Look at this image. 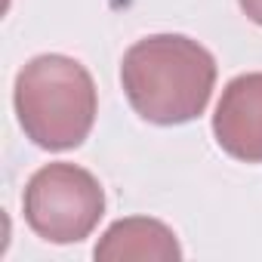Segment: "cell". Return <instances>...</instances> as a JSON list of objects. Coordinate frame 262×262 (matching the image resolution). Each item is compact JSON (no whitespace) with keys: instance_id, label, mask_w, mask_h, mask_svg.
<instances>
[{"instance_id":"cell-3","label":"cell","mask_w":262,"mask_h":262,"mask_svg":"<svg viewBox=\"0 0 262 262\" xmlns=\"http://www.w3.org/2000/svg\"><path fill=\"white\" fill-rule=\"evenodd\" d=\"M28 228L50 244H80L105 216V191L99 179L77 164L40 167L22 194Z\"/></svg>"},{"instance_id":"cell-4","label":"cell","mask_w":262,"mask_h":262,"mask_svg":"<svg viewBox=\"0 0 262 262\" xmlns=\"http://www.w3.org/2000/svg\"><path fill=\"white\" fill-rule=\"evenodd\" d=\"M219 148L244 164H262V71L225 83L213 114Z\"/></svg>"},{"instance_id":"cell-1","label":"cell","mask_w":262,"mask_h":262,"mask_svg":"<svg viewBox=\"0 0 262 262\" xmlns=\"http://www.w3.org/2000/svg\"><path fill=\"white\" fill-rule=\"evenodd\" d=\"M120 83L142 120L179 126L207 111L216 86V59L185 34H151L123 53Z\"/></svg>"},{"instance_id":"cell-2","label":"cell","mask_w":262,"mask_h":262,"mask_svg":"<svg viewBox=\"0 0 262 262\" xmlns=\"http://www.w3.org/2000/svg\"><path fill=\"white\" fill-rule=\"evenodd\" d=\"M16 117L25 136L47 151L77 148L96 123L99 96L93 74L71 56H34L16 74Z\"/></svg>"},{"instance_id":"cell-5","label":"cell","mask_w":262,"mask_h":262,"mask_svg":"<svg viewBox=\"0 0 262 262\" xmlns=\"http://www.w3.org/2000/svg\"><path fill=\"white\" fill-rule=\"evenodd\" d=\"M93 256L99 262H179L182 247L173 228H167L164 222L129 216L105 228Z\"/></svg>"},{"instance_id":"cell-6","label":"cell","mask_w":262,"mask_h":262,"mask_svg":"<svg viewBox=\"0 0 262 262\" xmlns=\"http://www.w3.org/2000/svg\"><path fill=\"white\" fill-rule=\"evenodd\" d=\"M241 4V10H244V16L250 19V22H256V25H262V0H237Z\"/></svg>"}]
</instances>
